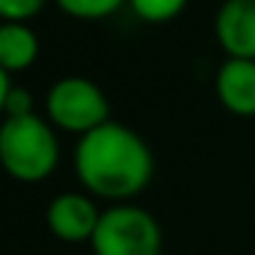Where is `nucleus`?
Returning <instances> with one entry per match:
<instances>
[{
    "label": "nucleus",
    "mask_w": 255,
    "mask_h": 255,
    "mask_svg": "<svg viewBox=\"0 0 255 255\" xmlns=\"http://www.w3.org/2000/svg\"><path fill=\"white\" fill-rule=\"evenodd\" d=\"M74 173L88 195L110 203H129L151 184L154 154L134 129L107 121L80 137Z\"/></svg>",
    "instance_id": "obj_1"
},
{
    "label": "nucleus",
    "mask_w": 255,
    "mask_h": 255,
    "mask_svg": "<svg viewBox=\"0 0 255 255\" xmlns=\"http://www.w3.org/2000/svg\"><path fill=\"white\" fill-rule=\"evenodd\" d=\"M61 159L55 127L47 118L8 116L0 121V167L22 184H39L50 178Z\"/></svg>",
    "instance_id": "obj_2"
},
{
    "label": "nucleus",
    "mask_w": 255,
    "mask_h": 255,
    "mask_svg": "<svg viewBox=\"0 0 255 255\" xmlns=\"http://www.w3.org/2000/svg\"><path fill=\"white\" fill-rule=\"evenodd\" d=\"M88 244L94 255H159L162 228L156 217L140 206L113 203L110 209H102Z\"/></svg>",
    "instance_id": "obj_3"
},
{
    "label": "nucleus",
    "mask_w": 255,
    "mask_h": 255,
    "mask_svg": "<svg viewBox=\"0 0 255 255\" xmlns=\"http://www.w3.org/2000/svg\"><path fill=\"white\" fill-rule=\"evenodd\" d=\"M44 110L55 129L80 137L110 121V102L88 77H63L52 83L44 96Z\"/></svg>",
    "instance_id": "obj_4"
},
{
    "label": "nucleus",
    "mask_w": 255,
    "mask_h": 255,
    "mask_svg": "<svg viewBox=\"0 0 255 255\" xmlns=\"http://www.w3.org/2000/svg\"><path fill=\"white\" fill-rule=\"evenodd\" d=\"M102 209L85 192H61L47 206V231L66 244L91 242L99 225Z\"/></svg>",
    "instance_id": "obj_5"
},
{
    "label": "nucleus",
    "mask_w": 255,
    "mask_h": 255,
    "mask_svg": "<svg viewBox=\"0 0 255 255\" xmlns=\"http://www.w3.org/2000/svg\"><path fill=\"white\" fill-rule=\"evenodd\" d=\"M214 36L228 58L255 61V0H222Z\"/></svg>",
    "instance_id": "obj_6"
},
{
    "label": "nucleus",
    "mask_w": 255,
    "mask_h": 255,
    "mask_svg": "<svg viewBox=\"0 0 255 255\" xmlns=\"http://www.w3.org/2000/svg\"><path fill=\"white\" fill-rule=\"evenodd\" d=\"M214 91L220 105L231 116L253 118L255 116V61L247 58H225L217 69Z\"/></svg>",
    "instance_id": "obj_7"
},
{
    "label": "nucleus",
    "mask_w": 255,
    "mask_h": 255,
    "mask_svg": "<svg viewBox=\"0 0 255 255\" xmlns=\"http://www.w3.org/2000/svg\"><path fill=\"white\" fill-rule=\"evenodd\" d=\"M39 58V36L28 22H0V69L19 74Z\"/></svg>",
    "instance_id": "obj_8"
},
{
    "label": "nucleus",
    "mask_w": 255,
    "mask_h": 255,
    "mask_svg": "<svg viewBox=\"0 0 255 255\" xmlns=\"http://www.w3.org/2000/svg\"><path fill=\"white\" fill-rule=\"evenodd\" d=\"M66 17L85 19V22H96V19H107L127 3V0H52Z\"/></svg>",
    "instance_id": "obj_9"
},
{
    "label": "nucleus",
    "mask_w": 255,
    "mask_h": 255,
    "mask_svg": "<svg viewBox=\"0 0 255 255\" xmlns=\"http://www.w3.org/2000/svg\"><path fill=\"white\" fill-rule=\"evenodd\" d=\"M134 17L151 25H165L187 8L189 0H127Z\"/></svg>",
    "instance_id": "obj_10"
},
{
    "label": "nucleus",
    "mask_w": 255,
    "mask_h": 255,
    "mask_svg": "<svg viewBox=\"0 0 255 255\" xmlns=\"http://www.w3.org/2000/svg\"><path fill=\"white\" fill-rule=\"evenodd\" d=\"M50 0H0V22H30Z\"/></svg>",
    "instance_id": "obj_11"
},
{
    "label": "nucleus",
    "mask_w": 255,
    "mask_h": 255,
    "mask_svg": "<svg viewBox=\"0 0 255 255\" xmlns=\"http://www.w3.org/2000/svg\"><path fill=\"white\" fill-rule=\"evenodd\" d=\"M36 113V105H33V94L22 85H11L6 96V110H3V118L8 116H30Z\"/></svg>",
    "instance_id": "obj_12"
},
{
    "label": "nucleus",
    "mask_w": 255,
    "mask_h": 255,
    "mask_svg": "<svg viewBox=\"0 0 255 255\" xmlns=\"http://www.w3.org/2000/svg\"><path fill=\"white\" fill-rule=\"evenodd\" d=\"M8 91H11V74L0 69V116H3V110H6V96H8Z\"/></svg>",
    "instance_id": "obj_13"
}]
</instances>
